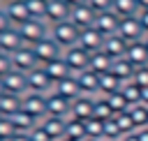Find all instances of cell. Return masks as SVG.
Segmentation results:
<instances>
[{"mask_svg": "<svg viewBox=\"0 0 148 141\" xmlns=\"http://www.w3.org/2000/svg\"><path fill=\"white\" fill-rule=\"evenodd\" d=\"M21 39L25 46H35L37 42H42L44 37H49V23L44 18H28L25 23L16 25Z\"/></svg>", "mask_w": 148, "mask_h": 141, "instance_id": "cell-1", "label": "cell"}, {"mask_svg": "<svg viewBox=\"0 0 148 141\" xmlns=\"http://www.w3.org/2000/svg\"><path fill=\"white\" fill-rule=\"evenodd\" d=\"M79 35L81 30L67 18V21H60V23H53L49 25V37L56 39L62 49H69V46H76L79 44Z\"/></svg>", "mask_w": 148, "mask_h": 141, "instance_id": "cell-2", "label": "cell"}, {"mask_svg": "<svg viewBox=\"0 0 148 141\" xmlns=\"http://www.w3.org/2000/svg\"><path fill=\"white\" fill-rule=\"evenodd\" d=\"M32 51H35V58H37L39 65H49V62L62 58V53H65V49L56 39H51V37H44L42 42H37L32 46Z\"/></svg>", "mask_w": 148, "mask_h": 141, "instance_id": "cell-3", "label": "cell"}, {"mask_svg": "<svg viewBox=\"0 0 148 141\" xmlns=\"http://www.w3.org/2000/svg\"><path fill=\"white\" fill-rule=\"evenodd\" d=\"M127 44H132V42H141L143 37H146V30H143V25L139 23V16H127V18H120V23H118V30H116Z\"/></svg>", "mask_w": 148, "mask_h": 141, "instance_id": "cell-4", "label": "cell"}, {"mask_svg": "<svg viewBox=\"0 0 148 141\" xmlns=\"http://www.w3.org/2000/svg\"><path fill=\"white\" fill-rule=\"evenodd\" d=\"M62 60L67 62V67L72 69V74H79V72L88 69V65H90V53L76 44V46H69V49H65V53H62Z\"/></svg>", "mask_w": 148, "mask_h": 141, "instance_id": "cell-5", "label": "cell"}, {"mask_svg": "<svg viewBox=\"0 0 148 141\" xmlns=\"http://www.w3.org/2000/svg\"><path fill=\"white\" fill-rule=\"evenodd\" d=\"M25 79H28V92H42V95H46L53 88V83H51V79H49V74H46V69L42 65L32 67L25 74Z\"/></svg>", "mask_w": 148, "mask_h": 141, "instance_id": "cell-6", "label": "cell"}, {"mask_svg": "<svg viewBox=\"0 0 148 141\" xmlns=\"http://www.w3.org/2000/svg\"><path fill=\"white\" fill-rule=\"evenodd\" d=\"M21 109L30 113L35 120H42L46 116V95L42 92H25L21 97Z\"/></svg>", "mask_w": 148, "mask_h": 141, "instance_id": "cell-7", "label": "cell"}, {"mask_svg": "<svg viewBox=\"0 0 148 141\" xmlns=\"http://www.w3.org/2000/svg\"><path fill=\"white\" fill-rule=\"evenodd\" d=\"M9 58H12V67L18 69V72H25V74H28L32 67L39 65L37 58H35L32 46H21V49H16L14 53H9Z\"/></svg>", "mask_w": 148, "mask_h": 141, "instance_id": "cell-8", "label": "cell"}, {"mask_svg": "<svg viewBox=\"0 0 148 141\" xmlns=\"http://www.w3.org/2000/svg\"><path fill=\"white\" fill-rule=\"evenodd\" d=\"M69 12H72V7H69L65 0H46L44 21H46L49 25L60 23V21H67V18H69Z\"/></svg>", "mask_w": 148, "mask_h": 141, "instance_id": "cell-9", "label": "cell"}, {"mask_svg": "<svg viewBox=\"0 0 148 141\" xmlns=\"http://www.w3.org/2000/svg\"><path fill=\"white\" fill-rule=\"evenodd\" d=\"M69 109L72 102L65 99L58 92H46V116H58V118H69Z\"/></svg>", "mask_w": 148, "mask_h": 141, "instance_id": "cell-10", "label": "cell"}, {"mask_svg": "<svg viewBox=\"0 0 148 141\" xmlns=\"http://www.w3.org/2000/svg\"><path fill=\"white\" fill-rule=\"evenodd\" d=\"M95 16H97V12H95L90 5H79V7H72V12H69V21H72L79 30L92 28Z\"/></svg>", "mask_w": 148, "mask_h": 141, "instance_id": "cell-11", "label": "cell"}, {"mask_svg": "<svg viewBox=\"0 0 148 141\" xmlns=\"http://www.w3.org/2000/svg\"><path fill=\"white\" fill-rule=\"evenodd\" d=\"M79 46L86 49L88 53H95V51H99V49L104 46V35H102L95 25H92V28H83L81 35H79Z\"/></svg>", "mask_w": 148, "mask_h": 141, "instance_id": "cell-12", "label": "cell"}, {"mask_svg": "<svg viewBox=\"0 0 148 141\" xmlns=\"http://www.w3.org/2000/svg\"><path fill=\"white\" fill-rule=\"evenodd\" d=\"M2 83H5V90L12 92V95L23 97V95L28 92V79H25V72L12 69L7 76H2Z\"/></svg>", "mask_w": 148, "mask_h": 141, "instance_id": "cell-13", "label": "cell"}, {"mask_svg": "<svg viewBox=\"0 0 148 141\" xmlns=\"http://www.w3.org/2000/svg\"><path fill=\"white\" fill-rule=\"evenodd\" d=\"M92 106H95V97H90V95H79L76 99H72L69 118L88 120V118H92Z\"/></svg>", "mask_w": 148, "mask_h": 141, "instance_id": "cell-14", "label": "cell"}, {"mask_svg": "<svg viewBox=\"0 0 148 141\" xmlns=\"http://www.w3.org/2000/svg\"><path fill=\"white\" fill-rule=\"evenodd\" d=\"M118 23H120V16L113 12V9H106V12H99L97 16H95V28L106 37V35H113L116 30H118Z\"/></svg>", "mask_w": 148, "mask_h": 141, "instance_id": "cell-15", "label": "cell"}, {"mask_svg": "<svg viewBox=\"0 0 148 141\" xmlns=\"http://www.w3.org/2000/svg\"><path fill=\"white\" fill-rule=\"evenodd\" d=\"M2 9H5V14L9 16L12 25H21V23H25V21L30 18V12H28L25 0H9L7 5H2Z\"/></svg>", "mask_w": 148, "mask_h": 141, "instance_id": "cell-16", "label": "cell"}, {"mask_svg": "<svg viewBox=\"0 0 148 141\" xmlns=\"http://www.w3.org/2000/svg\"><path fill=\"white\" fill-rule=\"evenodd\" d=\"M102 51H104L106 55H111L113 60H116V58H125V53H127V42H125L118 32L106 35V37H104V46H102Z\"/></svg>", "mask_w": 148, "mask_h": 141, "instance_id": "cell-17", "label": "cell"}, {"mask_svg": "<svg viewBox=\"0 0 148 141\" xmlns=\"http://www.w3.org/2000/svg\"><path fill=\"white\" fill-rule=\"evenodd\" d=\"M76 76V83L81 88V95H92V92H99V74H95L92 69H83Z\"/></svg>", "mask_w": 148, "mask_h": 141, "instance_id": "cell-18", "label": "cell"}, {"mask_svg": "<svg viewBox=\"0 0 148 141\" xmlns=\"http://www.w3.org/2000/svg\"><path fill=\"white\" fill-rule=\"evenodd\" d=\"M65 123H67V118H58V116H44L39 120V125L53 141H60L65 136Z\"/></svg>", "mask_w": 148, "mask_h": 141, "instance_id": "cell-19", "label": "cell"}, {"mask_svg": "<svg viewBox=\"0 0 148 141\" xmlns=\"http://www.w3.org/2000/svg\"><path fill=\"white\" fill-rule=\"evenodd\" d=\"M53 92H58V95H62L65 99H76L79 95H81V88H79V83H76V76L72 74V76H67V79H62V81H58V83H53V88H51Z\"/></svg>", "mask_w": 148, "mask_h": 141, "instance_id": "cell-20", "label": "cell"}, {"mask_svg": "<svg viewBox=\"0 0 148 141\" xmlns=\"http://www.w3.org/2000/svg\"><path fill=\"white\" fill-rule=\"evenodd\" d=\"M125 58H127L134 67H143V65H148V46L143 44V39H141V42H132V44H127V53H125Z\"/></svg>", "mask_w": 148, "mask_h": 141, "instance_id": "cell-21", "label": "cell"}, {"mask_svg": "<svg viewBox=\"0 0 148 141\" xmlns=\"http://www.w3.org/2000/svg\"><path fill=\"white\" fill-rule=\"evenodd\" d=\"M21 46H25V44H23L21 35H18L16 25H12L9 30H5V32L0 35V51H2V53H14V51L21 49Z\"/></svg>", "mask_w": 148, "mask_h": 141, "instance_id": "cell-22", "label": "cell"}, {"mask_svg": "<svg viewBox=\"0 0 148 141\" xmlns=\"http://www.w3.org/2000/svg\"><path fill=\"white\" fill-rule=\"evenodd\" d=\"M7 120H9V125H12V129H14V132H23V134H28V132L39 123V120H35L30 113H25L23 109H21V111H16L14 116H9Z\"/></svg>", "mask_w": 148, "mask_h": 141, "instance_id": "cell-23", "label": "cell"}, {"mask_svg": "<svg viewBox=\"0 0 148 141\" xmlns=\"http://www.w3.org/2000/svg\"><path fill=\"white\" fill-rule=\"evenodd\" d=\"M42 67L46 69V74H49V79H51V83H58V81H62V79L72 76V69L67 67V62H65L62 58H58V60H53V62H49V65H42Z\"/></svg>", "mask_w": 148, "mask_h": 141, "instance_id": "cell-24", "label": "cell"}, {"mask_svg": "<svg viewBox=\"0 0 148 141\" xmlns=\"http://www.w3.org/2000/svg\"><path fill=\"white\" fill-rule=\"evenodd\" d=\"M111 62H113V58L106 55V53L99 49V51L90 53V65H88V69H92L95 74H104V72H111Z\"/></svg>", "mask_w": 148, "mask_h": 141, "instance_id": "cell-25", "label": "cell"}, {"mask_svg": "<svg viewBox=\"0 0 148 141\" xmlns=\"http://www.w3.org/2000/svg\"><path fill=\"white\" fill-rule=\"evenodd\" d=\"M134 65L127 60V58H116L113 62H111V72L125 83V81H132V76H134Z\"/></svg>", "mask_w": 148, "mask_h": 141, "instance_id": "cell-26", "label": "cell"}, {"mask_svg": "<svg viewBox=\"0 0 148 141\" xmlns=\"http://www.w3.org/2000/svg\"><path fill=\"white\" fill-rule=\"evenodd\" d=\"M16 111H21V97L18 95H12V92H5L0 97V116L2 118H9Z\"/></svg>", "mask_w": 148, "mask_h": 141, "instance_id": "cell-27", "label": "cell"}, {"mask_svg": "<svg viewBox=\"0 0 148 141\" xmlns=\"http://www.w3.org/2000/svg\"><path fill=\"white\" fill-rule=\"evenodd\" d=\"M120 86H123V81H120L113 72H104V74H99V92H102L104 97L111 95V92H118Z\"/></svg>", "mask_w": 148, "mask_h": 141, "instance_id": "cell-28", "label": "cell"}, {"mask_svg": "<svg viewBox=\"0 0 148 141\" xmlns=\"http://www.w3.org/2000/svg\"><path fill=\"white\" fill-rule=\"evenodd\" d=\"M65 139L83 141L86 139V123L76 120V118H67V123H65Z\"/></svg>", "mask_w": 148, "mask_h": 141, "instance_id": "cell-29", "label": "cell"}, {"mask_svg": "<svg viewBox=\"0 0 148 141\" xmlns=\"http://www.w3.org/2000/svg\"><path fill=\"white\" fill-rule=\"evenodd\" d=\"M127 113H130V118H132V123H134V127L136 129H143L146 125H148V106L146 104H132L130 109H127Z\"/></svg>", "mask_w": 148, "mask_h": 141, "instance_id": "cell-30", "label": "cell"}, {"mask_svg": "<svg viewBox=\"0 0 148 141\" xmlns=\"http://www.w3.org/2000/svg\"><path fill=\"white\" fill-rule=\"evenodd\" d=\"M111 9H113L120 18H127V16H136V14H139V2H136V0H113Z\"/></svg>", "mask_w": 148, "mask_h": 141, "instance_id": "cell-31", "label": "cell"}, {"mask_svg": "<svg viewBox=\"0 0 148 141\" xmlns=\"http://www.w3.org/2000/svg\"><path fill=\"white\" fill-rule=\"evenodd\" d=\"M120 92H123V97L130 102V106L141 102V86H136L134 81H125V83L120 86Z\"/></svg>", "mask_w": 148, "mask_h": 141, "instance_id": "cell-32", "label": "cell"}, {"mask_svg": "<svg viewBox=\"0 0 148 141\" xmlns=\"http://www.w3.org/2000/svg\"><path fill=\"white\" fill-rule=\"evenodd\" d=\"M104 99L109 102V106H111L113 116H116V113H125V111L130 109V102L123 97V92H120V90H118V92H111V95H106Z\"/></svg>", "mask_w": 148, "mask_h": 141, "instance_id": "cell-33", "label": "cell"}, {"mask_svg": "<svg viewBox=\"0 0 148 141\" xmlns=\"http://www.w3.org/2000/svg\"><path fill=\"white\" fill-rule=\"evenodd\" d=\"M83 123H86V139H104V120L88 118Z\"/></svg>", "mask_w": 148, "mask_h": 141, "instance_id": "cell-34", "label": "cell"}, {"mask_svg": "<svg viewBox=\"0 0 148 141\" xmlns=\"http://www.w3.org/2000/svg\"><path fill=\"white\" fill-rule=\"evenodd\" d=\"M92 118H99V120H109V118H113V111H111V106H109V102H106L104 97L95 99V106H92Z\"/></svg>", "mask_w": 148, "mask_h": 141, "instance_id": "cell-35", "label": "cell"}, {"mask_svg": "<svg viewBox=\"0 0 148 141\" xmlns=\"http://www.w3.org/2000/svg\"><path fill=\"white\" fill-rule=\"evenodd\" d=\"M113 120L118 123V127H120V132H123V136H125V134H132V132L136 129L127 111H125V113H116V116H113Z\"/></svg>", "mask_w": 148, "mask_h": 141, "instance_id": "cell-36", "label": "cell"}, {"mask_svg": "<svg viewBox=\"0 0 148 141\" xmlns=\"http://www.w3.org/2000/svg\"><path fill=\"white\" fill-rule=\"evenodd\" d=\"M25 5H28V12H30V18H44L46 0H25Z\"/></svg>", "mask_w": 148, "mask_h": 141, "instance_id": "cell-37", "label": "cell"}, {"mask_svg": "<svg viewBox=\"0 0 148 141\" xmlns=\"http://www.w3.org/2000/svg\"><path fill=\"white\" fill-rule=\"evenodd\" d=\"M120 136H123V132H120L118 123L113 118L104 120V139H120Z\"/></svg>", "mask_w": 148, "mask_h": 141, "instance_id": "cell-38", "label": "cell"}, {"mask_svg": "<svg viewBox=\"0 0 148 141\" xmlns=\"http://www.w3.org/2000/svg\"><path fill=\"white\" fill-rule=\"evenodd\" d=\"M28 141H53V139H51V136L44 132V127L37 123V125H35V127L28 132Z\"/></svg>", "mask_w": 148, "mask_h": 141, "instance_id": "cell-39", "label": "cell"}, {"mask_svg": "<svg viewBox=\"0 0 148 141\" xmlns=\"http://www.w3.org/2000/svg\"><path fill=\"white\" fill-rule=\"evenodd\" d=\"M132 81H134L136 86H148V65L136 67V69H134V76H132Z\"/></svg>", "mask_w": 148, "mask_h": 141, "instance_id": "cell-40", "label": "cell"}, {"mask_svg": "<svg viewBox=\"0 0 148 141\" xmlns=\"http://www.w3.org/2000/svg\"><path fill=\"white\" fill-rule=\"evenodd\" d=\"M12 69H14V67H12V58H9V53H2V51H0V79L7 76Z\"/></svg>", "mask_w": 148, "mask_h": 141, "instance_id": "cell-41", "label": "cell"}, {"mask_svg": "<svg viewBox=\"0 0 148 141\" xmlns=\"http://www.w3.org/2000/svg\"><path fill=\"white\" fill-rule=\"evenodd\" d=\"M88 5L99 14V12H106V9H111V5H113V0H88Z\"/></svg>", "mask_w": 148, "mask_h": 141, "instance_id": "cell-42", "label": "cell"}, {"mask_svg": "<svg viewBox=\"0 0 148 141\" xmlns=\"http://www.w3.org/2000/svg\"><path fill=\"white\" fill-rule=\"evenodd\" d=\"M12 28V21H9V16L5 14V9H2V5H0V35L5 32V30H9Z\"/></svg>", "mask_w": 148, "mask_h": 141, "instance_id": "cell-43", "label": "cell"}, {"mask_svg": "<svg viewBox=\"0 0 148 141\" xmlns=\"http://www.w3.org/2000/svg\"><path fill=\"white\" fill-rule=\"evenodd\" d=\"M136 16H139V23L143 25V30L148 32V9H139V14H136Z\"/></svg>", "mask_w": 148, "mask_h": 141, "instance_id": "cell-44", "label": "cell"}, {"mask_svg": "<svg viewBox=\"0 0 148 141\" xmlns=\"http://www.w3.org/2000/svg\"><path fill=\"white\" fill-rule=\"evenodd\" d=\"M5 141H28V134H23V132H14L9 139H5Z\"/></svg>", "mask_w": 148, "mask_h": 141, "instance_id": "cell-45", "label": "cell"}, {"mask_svg": "<svg viewBox=\"0 0 148 141\" xmlns=\"http://www.w3.org/2000/svg\"><path fill=\"white\" fill-rule=\"evenodd\" d=\"M141 104L148 106V86H141Z\"/></svg>", "mask_w": 148, "mask_h": 141, "instance_id": "cell-46", "label": "cell"}, {"mask_svg": "<svg viewBox=\"0 0 148 141\" xmlns=\"http://www.w3.org/2000/svg\"><path fill=\"white\" fill-rule=\"evenodd\" d=\"M136 136H139V141H148V127L139 129V132H136Z\"/></svg>", "mask_w": 148, "mask_h": 141, "instance_id": "cell-47", "label": "cell"}, {"mask_svg": "<svg viewBox=\"0 0 148 141\" xmlns=\"http://www.w3.org/2000/svg\"><path fill=\"white\" fill-rule=\"evenodd\" d=\"M69 7H79V5H88V0H65Z\"/></svg>", "mask_w": 148, "mask_h": 141, "instance_id": "cell-48", "label": "cell"}, {"mask_svg": "<svg viewBox=\"0 0 148 141\" xmlns=\"http://www.w3.org/2000/svg\"><path fill=\"white\" fill-rule=\"evenodd\" d=\"M120 141H139V136H136V132H132V134H125Z\"/></svg>", "mask_w": 148, "mask_h": 141, "instance_id": "cell-49", "label": "cell"}, {"mask_svg": "<svg viewBox=\"0 0 148 141\" xmlns=\"http://www.w3.org/2000/svg\"><path fill=\"white\" fill-rule=\"evenodd\" d=\"M139 2V9H148V0H136Z\"/></svg>", "mask_w": 148, "mask_h": 141, "instance_id": "cell-50", "label": "cell"}, {"mask_svg": "<svg viewBox=\"0 0 148 141\" xmlns=\"http://www.w3.org/2000/svg\"><path fill=\"white\" fill-rule=\"evenodd\" d=\"M5 92H7V90H5V83H2V79H0V97H2Z\"/></svg>", "mask_w": 148, "mask_h": 141, "instance_id": "cell-51", "label": "cell"}, {"mask_svg": "<svg viewBox=\"0 0 148 141\" xmlns=\"http://www.w3.org/2000/svg\"><path fill=\"white\" fill-rule=\"evenodd\" d=\"M143 44H146V46H148V32H146V37H143Z\"/></svg>", "mask_w": 148, "mask_h": 141, "instance_id": "cell-52", "label": "cell"}, {"mask_svg": "<svg viewBox=\"0 0 148 141\" xmlns=\"http://www.w3.org/2000/svg\"><path fill=\"white\" fill-rule=\"evenodd\" d=\"M60 141H74V139H65V136H62V139H60Z\"/></svg>", "mask_w": 148, "mask_h": 141, "instance_id": "cell-53", "label": "cell"}, {"mask_svg": "<svg viewBox=\"0 0 148 141\" xmlns=\"http://www.w3.org/2000/svg\"><path fill=\"white\" fill-rule=\"evenodd\" d=\"M83 141H99V139H83Z\"/></svg>", "mask_w": 148, "mask_h": 141, "instance_id": "cell-54", "label": "cell"}, {"mask_svg": "<svg viewBox=\"0 0 148 141\" xmlns=\"http://www.w3.org/2000/svg\"><path fill=\"white\" fill-rule=\"evenodd\" d=\"M7 2H9V0H0V5H7Z\"/></svg>", "mask_w": 148, "mask_h": 141, "instance_id": "cell-55", "label": "cell"}, {"mask_svg": "<svg viewBox=\"0 0 148 141\" xmlns=\"http://www.w3.org/2000/svg\"><path fill=\"white\" fill-rule=\"evenodd\" d=\"M146 127H148V125H146Z\"/></svg>", "mask_w": 148, "mask_h": 141, "instance_id": "cell-56", "label": "cell"}, {"mask_svg": "<svg viewBox=\"0 0 148 141\" xmlns=\"http://www.w3.org/2000/svg\"><path fill=\"white\" fill-rule=\"evenodd\" d=\"M0 141H2V139H0Z\"/></svg>", "mask_w": 148, "mask_h": 141, "instance_id": "cell-57", "label": "cell"}, {"mask_svg": "<svg viewBox=\"0 0 148 141\" xmlns=\"http://www.w3.org/2000/svg\"><path fill=\"white\" fill-rule=\"evenodd\" d=\"M0 118H2V116H0Z\"/></svg>", "mask_w": 148, "mask_h": 141, "instance_id": "cell-58", "label": "cell"}]
</instances>
